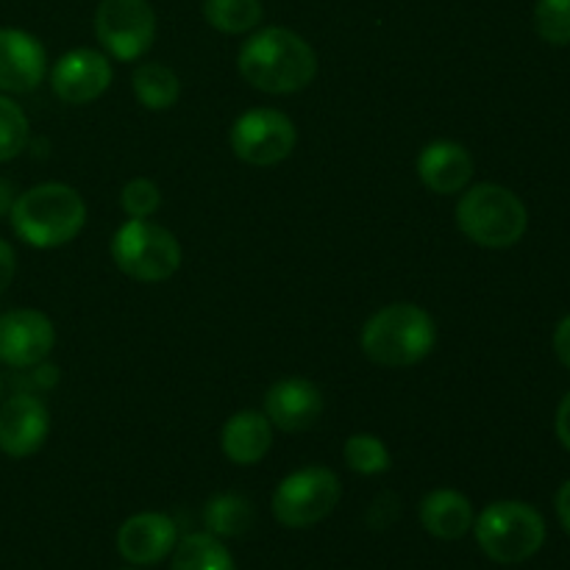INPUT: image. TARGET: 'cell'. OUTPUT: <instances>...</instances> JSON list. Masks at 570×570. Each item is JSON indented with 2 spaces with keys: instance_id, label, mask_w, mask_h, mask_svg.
Segmentation results:
<instances>
[{
  "instance_id": "cell-1",
  "label": "cell",
  "mask_w": 570,
  "mask_h": 570,
  "mask_svg": "<svg viewBox=\"0 0 570 570\" xmlns=\"http://www.w3.org/2000/svg\"><path fill=\"white\" fill-rule=\"evenodd\" d=\"M245 81L265 95H293L309 87L317 76L315 48L301 33L282 26L250 31L237 56Z\"/></svg>"
},
{
  "instance_id": "cell-2",
  "label": "cell",
  "mask_w": 570,
  "mask_h": 570,
  "mask_svg": "<svg viewBox=\"0 0 570 570\" xmlns=\"http://www.w3.org/2000/svg\"><path fill=\"white\" fill-rule=\"evenodd\" d=\"M9 220L17 237L31 248H61L87 226V204L70 184H37L17 195Z\"/></svg>"
},
{
  "instance_id": "cell-3",
  "label": "cell",
  "mask_w": 570,
  "mask_h": 570,
  "mask_svg": "<svg viewBox=\"0 0 570 570\" xmlns=\"http://www.w3.org/2000/svg\"><path fill=\"white\" fill-rule=\"evenodd\" d=\"M362 351L382 367H412L438 345V323L417 304H390L362 326Z\"/></svg>"
},
{
  "instance_id": "cell-4",
  "label": "cell",
  "mask_w": 570,
  "mask_h": 570,
  "mask_svg": "<svg viewBox=\"0 0 570 570\" xmlns=\"http://www.w3.org/2000/svg\"><path fill=\"white\" fill-rule=\"evenodd\" d=\"M456 228L473 245L488 250H504L521 243L529 228V209L512 189L501 184L465 187L456 200Z\"/></svg>"
},
{
  "instance_id": "cell-5",
  "label": "cell",
  "mask_w": 570,
  "mask_h": 570,
  "mask_svg": "<svg viewBox=\"0 0 570 570\" xmlns=\"http://www.w3.org/2000/svg\"><path fill=\"white\" fill-rule=\"evenodd\" d=\"M479 549L499 566H521L546 543V521L527 501H493L473 518Z\"/></svg>"
},
{
  "instance_id": "cell-6",
  "label": "cell",
  "mask_w": 570,
  "mask_h": 570,
  "mask_svg": "<svg viewBox=\"0 0 570 570\" xmlns=\"http://www.w3.org/2000/svg\"><path fill=\"white\" fill-rule=\"evenodd\" d=\"M111 259L122 276L142 284H159L181 267V245L176 234L154 220L122 223L111 237Z\"/></svg>"
},
{
  "instance_id": "cell-7",
  "label": "cell",
  "mask_w": 570,
  "mask_h": 570,
  "mask_svg": "<svg viewBox=\"0 0 570 570\" xmlns=\"http://www.w3.org/2000/svg\"><path fill=\"white\" fill-rule=\"evenodd\" d=\"M340 495L343 484L337 473L323 465L301 468L278 482L273 493V515L287 529H309L332 515Z\"/></svg>"
},
{
  "instance_id": "cell-8",
  "label": "cell",
  "mask_w": 570,
  "mask_h": 570,
  "mask_svg": "<svg viewBox=\"0 0 570 570\" xmlns=\"http://www.w3.org/2000/svg\"><path fill=\"white\" fill-rule=\"evenodd\" d=\"M95 37L117 61H137L156 39V11L150 0H100L95 9Z\"/></svg>"
},
{
  "instance_id": "cell-9",
  "label": "cell",
  "mask_w": 570,
  "mask_h": 570,
  "mask_svg": "<svg viewBox=\"0 0 570 570\" xmlns=\"http://www.w3.org/2000/svg\"><path fill=\"white\" fill-rule=\"evenodd\" d=\"M298 142L295 122L278 109H250L232 126V150L254 167H273L287 159Z\"/></svg>"
},
{
  "instance_id": "cell-10",
  "label": "cell",
  "mask_w": 570,
  "mask_h": 570,
  "mask_svg": "<svg viewBox=\"0 0 570 570\" xmlns=\"http://www.w3.org/2000/svg\"><path fill=\"white\" fill-rule=\"evenodd\" d=\"M56 348V326L39 309H9L0 315V362L14 371H28Z\"/></svg>"
},
{
  "instance_id": "cell-11",
  "label": "cell",
  "mask_w": 570,
  "mask_h": 570,
  "mask_svg": "<svg viewBox=\"0 0 570 570\" xmlns=\"http://www.w3.org/2000/svg\"><path fill=\"white\" fill-rule=\"evenodd\" d=\"M50 432V412L37 393L9 395L0 401V451L11 460L33 456Z\"/></svg>"
},
{
  "instance_id": "cell-12",
  "label": "cell",
  "mask_w": 570,
  "mask_h": 570,
  "mask_svg": "<svg viewBox=\"0 0 570 570\" xmlns=\"http://www.w3.org/2000/svg\"><path fill=\"white\" fill-rule=\"evenodd\" d=\"M111 87L109 56L92 48L67 50L50 70V89L61 104L83 106Z\"/></svg>"
},
{
  "instance_id": "cell-13",
  "label": "cell",
  "mask_w": 570,
  "mask_h": 570,
  "mask_svg": "<svg viewBox=\"0 0 570 570\" xmlns=\"http://www.w3.org/2000/svg\"><path fill=\"white\" fill-rule=\"evenodd\" d=\"M323 401L321 387L309 379L287 376L278 379L265 395V415L273 423V429L287 434L306 432L315 426L323 415Z\"/></svg>"
},
{
  "instance_id": "cell-14",
  "label": "cell",
  "mask_w": 570,
  "mask_h": 570,
  "mask_svg": "<svg viewBox=\"0 0 570 570\" xmlns=\"http://www.w3.org/2000/svg\"><path fill=\"white\" fill-rule=\"evenodd\" d=\"M48 56L42 42L22 28H0V92L26 95L42 83Z\"/></svg>"
},
{
  "instance_id": "cell-15",
  "label": "cell",
  "mask_w": 570,
  "mask_h": 570,
  "mask_svg": "<svg viewBox=\"0 0 570 570\" xmlns=\"http://www.w3.org/2000/svg\"><path fill=\"white\" fill-rule=\"evenodd\" d=\"M178 543V529L165 512H137L117 532V551L131 566H156Z\"/></svg>"
},
{
  "instance_id": "cell-16",
  "label": "cell",
  "mask_w": 570,
  "mask_h": 570,
  "mask_svg": "<svg viewBox=\"0 0 570 570\" xmlns=\"http://www.w3.org/2000/svg\"><path fill=\"white\" fill-rule=\"evenodd\" d=\"M417 178L438 195H456L471 184L473 156L454 139H434L417 156Z\"/></svg>"
},
{
  "instance_id": "cell-17",
  "label": "cell",
  "mask_w": 570,
  "mask_h": 570,
  "mask_svg": "<svg viewBox=\"0 0 570 570\" xmlns=\"http://www.w3.org/2000/svg\"><path fill=\"white\" fill-rule=\"evenodd\" d=\"M223 454L234 462V465H256L267 456L273 445V423L267 421L265 412L256 410H239L226 421L220 434Z\"/></svg>"
},
{
  "instance_id": "cell-18",
  "label": "cell",
  "mask_w": 570,
  "mask_h": 570,
  "mask_svg": "<svg viewBox=\"0 0 570 570\" xmlns=\"http://www.w3.org/2000/svg\"><path fill=\"white\" fill-rule=\"evenodd\" d=\"M473 504L460 490H432L421 501V523L432 538L460 540L473 529Z\"/></svg>"
},
{
  "instance_id": "cell-19",
  "label": "cell",
  "mask_w": 570,
  "mask_h": 570,
  "mask_svg": "<svg viewBox=\"0 0 570 570\" xmlns=\"http://www.w3.org/2000/svg\"><path fill=\"white\" fill-rule=\"evenodd\" d=\"M170 570H237V566L220 538L209 532H195L176 543Z\"/></svg>"
},
{
  "instance_id": "cell-20",
  "label": "cell",
  "mask_w": 570,
  "mask_h": 570,
  "mask_svg": "<svg viewBox=\"0 0 570 570\" xmlns=\"http://www.w3.org/2000/svg\"><path fill=\"white\" fill-rule=\"evenodd\" d=\"M131 87L139 104L150 111L173 109L178 95H181L178 76L167 65H159V61H145V65H139L131 76Z\"/></svg>"
},
{
  "instance_id": "cell-21",
  "label": "cell",
  "mask_w": 570,
  "mask_h": 570,
  "mask_svg": "<svg viewBox=\"0 0 570 570\" xmlns=\"http://www.w3.org/2000/svg\"><path fill=\"white\" fill-rule=\"evenodd\" d=\"M204 523L215 538H243L254 527V504L239 493L212 495L204 507Z\"/></svg>"
},
{
  "instance_id": "cell-22",
  "label": "cell",
  "mask_w": 570,
  "mask_h": 570,
  "mask_svg": "<svg viewBox=\"0 0 570 570\" xmlns=\"http://www.w3.org/2000/svg\"><path fill=\"white\" fill-rule=\"evenodd\" d=\"M262 17H265L262 0H204V20L228 37L256 31Z\"/></svg>"
},
{
  "instance_id": "cell-23",
  "label": "cell",
  "mask_w": 570,
  "mask_h": 570,
  "mask_svg": "<svg viewBox=\"0 0 570 570\" xmlns=\"http://www.w3.org/2000/svg\"><path fill=\"white\" fill-rule=\"evenodd\" d=\"M343 460L360 476H379V473H387L393 465V456L390 449L384 445L382 438L376 434H351L343 445Z\"/></svg>"
},
{
  "instance_id": "cell-24",
  "label": "cell",
  "mask_w": 570,
  "mask_h": 570,
  "mask_svg": "<svg viewBox=\"0 0 570 570\" xmlns=\"http://www.w3.org/2000/svg\"><path fill=\"white\" fill-rule=\"evenodd\" d=\"M31 139L28 117L9 95L0 92V165L17 159Z\"/></svg>"
},
{
  "instance_id": "cell-25",
  "label": "cell",
  "mask_w": 570,
  "mask_h": 570,
  "mask_svg": "<svg viewBox=\"0 0 570 570\" xmlns=\"http://www.w3.org/2000/svg\"><path fill=\"white\" fill-rule=\"evenodd\" d=\"M534 31L554 48L570 45V0H538L534 3Z\"/></svg>"
},
{
  "instance_id": "cell-26",
  "label": "cell",
  "mask_w": 570,
  "mask_h": 570,
  "mask_svg": "<svg viewBox=\"0 0 570 570\" xmlns=\"http://www.w3.org/2000/svg\"><path fill=\"white\" fill-rule=\"evenodd\" d=\"M120 206L128 217H137V220H148L159 212L161 206V193L150 178H131V181L122 187L120 193Z\"/></svg>"
},
{
  "instance_id": "cell-27",
  "label": "cell",
  "mask_w": 570,
  "mask_h": 570,
  "mask_svg": "<svg viewBox=\"0 0 570 570\" xmlns=\"http://www.w3.org/2000/svg\"><path fill=\"white\" fill-rule=\"evenodd\" d=\"M551 345H554V354H557V360H560V365L570 371V312L562 317L560 323H557Z\"/></svg>"
},
{
  "instance_id": "cell-28",
  "label": "cell",
  "mask_w": 570,
  "mask_h": 570,
  "mask_svg": "<svg viewBox=\"0 0 570 570\" xmlns=\"http://www.w3.org/2000/svg\"><path fill=\"white\" fill-rule=\"evenodd\" d=\"M14 273H17V254L11 248V243H6L0 237V295L9 289V284L14 282Z\"/></svg>"
},
{
  "instance_id": "cell-29",
  "label": "cell",
  "mask_w": 570,
  "mask_h": 570,
  "mask_svg": "<svg viewBox=\"0 0 570 570\" xmlns=\"http://www.w3.org/2000/svg\"><path fill=\"white\" fill-rule=\"evenodd\" d=\"M554 432H557V440H560L562 449H566L570 454V390L566 395H562L560 406H557Z\"/></svg>"
},
{
  "instance_id": "cell-30",
  "label": "cell",
  "mask_w": 570,
  "mask_h": 570,
  "mask_svg": "<svg viewBox=\"0 0 570 570\" xmlns=\"http://www.w3.org/2000/svg\"><path fill=\"white\" fill-rule=\"evenodd\" d=\"M554 510H557V518H560L562 529H566V532L570 534V479L566 484H562L560 490H557Z\"/></svg>"
},
{
  "instance_id": "cell-31",
  "label": "cell",
  "mask_w": 570,
  "mask_h": 570,
  "mask_svg": "<svg viewBox=\"0 0 570 570\" xmlns=\"http://www.w3.org/2000/svg\"><path fill=\"white\" fill-rule=\"evenodd\" d=\"M17 200V189L14 184L6 181V178H0V217H9L11 206H14Z\"/></svg>"
},
{
  "instance_id": "cell-32",
  "label": "cell",
  "mask_w": 570,
  "mask_h": 570,
  "mask_svg": "<svg viewBox=\"0 0 570 570\" xmlns=\"http://www.w3.org/2000/svg\"><path fill=\"white\" fill-rule=\"evenodd\" d=\"M0 401H3V379H0Z\"/></svg>"
},
{
  "instance_id": "cell-33",
  "label": "cell",
  "mask_w": 570,
  "mask_h": 570,
  "mask_svg": "<svg viewBox=\"0 0 570 570\" xmlns=\"http://www.w3.org/2000/svg\"><path fill=\"white\" fill-rule=\"evenodd\" d=\"M126 570H128V568H126Z\"/></svg>"
}]
</instances>
